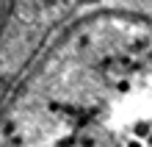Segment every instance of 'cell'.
Returning <instances> with one entry per match:
<instances>
[{
  "label": "cell",
  "mask_w": 152,
  "mask_h": 147,
  "mask_svg": "<svg viewBox=\"0 0 152 147\" xmlns=\"http://www.w3.org/2000/svg\"><path fill=\"white\" fill-rule=\"evenodd\" d=\"M149 131H152V119H138V122L133 125V136H136V139H141V142L149 136Z\"/></svg>",
  "instance_id": "6da1fadb"
},
{
  "label": "cell",
  "mask_w": 152,
  "mask_h": 147,
  "mask_svg": "<svg viewBox=\"0 0 152 147\" xmlns=\"http://www.w3.org/2000/svg\"><path fill=\"white\" fill-rule=\"evenodd\" d=\"M56 147H75V136H64V139H61Z\"/></svg>",
  "instance_id": "7a4b0ae2"
},
{
  "label": "cell",
  "mask_w": 152,
  "mask_h": 147,
  "mask_svg": "<svg viewBox=\"0 0 152 147\" xmlns=\"http://www.w3.org/2000/svg\"><path fill=\"white\" fill-rule=\"evenodd\" d=\"M116 89H119V92H130V81H119Z\"/></svg>",
  "instance_id": "3957f363"
},
{
  "label": "cell",
  "mask_w": 152,
  "mask_h": 147,
  "mask_svg": "<svg viewBox=\"0 0 152 147\" xmlns=\"http://www.w3.org/2000/svg\"><path fill=\"white\" fill-rule=\"evenodd\" d=\"M124 147H144V142H141V139H136V136H133V139H130L127 144H124Z\"/></svg>",
  "instance_id": "277c9868"
},
{
  "label": "cell",
  "mask_w": 152,
  "mask_h": 147,
  "mask_svg": "<svg viewBox=\"0 0 152 147\" xmlns=\"http://www.w3.org/2000/svg\"><path fill=\"white\" fill-rule=\"evenodd\" d=\"M144 147H152V131H149V136L144 139Z\"/></svg>",
  "instance_id": "5b68a950"
},
{
  "label": "cell",
  "mask_w": 152,
  "mask_h": 147,
  "mask_svg": "<svg viewBox=\"0 0 152 147\" xmlns=\"http://www.w3.org/2000/svg\"><path fill=\"white\" fill-rule=\"evenodd\" d=\"M116 147H124V144H116Z\"/></svg>",
  "instance_id": "8992f818"
}]
</instances>
